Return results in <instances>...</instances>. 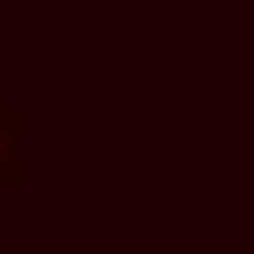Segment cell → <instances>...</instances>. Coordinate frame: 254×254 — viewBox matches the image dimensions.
<instances>
[{"label": "cell", "instance_id": "1", "mask_svg": "<svg viewBox=\"0 0 254 254\" xmlns=\"http://www.w3.org/2000/svg\"><path fill=\"white\" fill-rule=\"evenodd\" d=\"M0 187H26V119L0 110Z\"/></svg>", "mask_w": 254, "mask_h": 254}]
</instances>
